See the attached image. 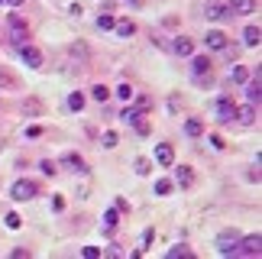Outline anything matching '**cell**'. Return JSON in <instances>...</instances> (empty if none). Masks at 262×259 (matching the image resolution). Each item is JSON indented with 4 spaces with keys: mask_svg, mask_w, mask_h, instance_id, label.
<instances>
[{
    "mask_svg": "<svg viewBox=\"0 0 262 259\" xmlns=\"http://www.w3.org/2000/svg\"><path fill=\"white\" fill-rule=\"evenodd\" d=\"M259 0H230V13H239V16H249L256 13Z\"/></svg>",
    "mask_w": 262,
    "mask_h": 259,
    "instance_id": "10",
    "label": "cell"
},
{
    "mask_svg": "<svg viewBox=\"0 0 262 259\" xmlns=\"http://www.w3.org/2000/svg\"><path fill=\"white\" fill-rule=\"evenodd\" d=\"M243 39H246V46H256V49H259V42H262V29H259V26H246Z\"/></svg>",
    "mask_w": 262,
    "mask_h": 259,
    "instance_id": "18",
    "label": "cell"
},
{
    "mask_svg": "<svg viewBox=\"0 0 262 259\" xmlns=\"http://www.w3.org/2000/svg\"><path fill=\"white\" fill-rule=\"evenodd\" d=\"M7 227L10 230H19V214H7Z\"/></svg>",
    "mask_w": 262,
    "mask_h": 259,
    "instance_id": "32",
    "label": "cell"
},
{
    "mask_svg": "<svg viewBox=\"0 0 262 259\" xmlns=\"http://www.w3.org/2000/svg\"><path fill=\"white\" fill-rule=\"evenodd\" d=\"M185 133H188V136H201V133H204V126H201V120H198V117H191V120H185Z\"/></svg>",
    "mask_w": 262,
    "mask_h": 259,
    "instance_id": "22",
    "label": "cell"
},
{
    "mask_svg": "<svg viewBox=\"0 0 262 259\" xmlns=\"http://www.w3.org/2000/svg\"><path fill=\"white\" fill-rule=\"evenodd\" d=\"M230 81H236V84H246V81H249V72H246L243 65H236V68H233V75H230Z\"/></svg>",
    "mask_w": 262,
    "mask_h": 259,
    "instance_id": "24",
    "label": "cell"
},
{
    "mask_svg": "<svg viewBox=\"0 0 262 259\" xmlns=\"http://www.w3.org/2000/svg\"><path fill=\"white\" fill-rule=\"evenodd\" d=\"M214 114H217V120L220 123H230L236 117V104H233V97H220L217 107H214Z\"/></svg>",
    "mask_w": 262,
    "mask_h": 259,
    "instance_id": "5",
    "label": "cell"
},
{
    "mask_svg": "<svg viewBox=\"0 0 262 259\" xmlns=\"http://www.w3.org/2000/svg\"><path fill=\"white\" fill-rule=\"evenodd\" d=\"M10 195H13V201H29V198H36V182H16L10 188Z\"/></svg>",
    "mask_w": 262,
    "mask_h": 259,
    "instance_id": "7",
    "label": "cell"
},
{
    "mask_svg": "<svg viewBox=\"0 0 262 259\" xmlns=\"http://www.w3.org/2000/svg\"><path fill=\"white\" fill-rule=\"evenodd\" d=\"M136 172H139V175L149 172V159H136Z\"/></svg>",
    "mask_w": 262,
    "mask_h": 259,
    "instance_id": "35",
    "label": "cell"
},
{
    "mask_svg": "<svg viewBox=\"0 0 262 259\" xmlns=\"http://www.w3.org/2000/svg\"><path fill=\"white\" fill-rule=\"evenodd\" d=\"M117 97H120V101H129V97H133V88H129V84H120L117 88Z\"/></svg>",
    "mask_w": 262,
    "mask_h": 259,
    "instance_id": "28",
    "label": "cell"
},
{
    "mask_svg": "<svg viewBox=\"0 0 262 259\" xmlns=\"http://www.w3.org/2000/svg\"><path fill=\"white\" fill-rule=\"evenodd\" d=\"M39 168H42L46 175H55V162H49V159H42V162H39Z\"/></svg>",
    "mask_w": 262,
    "mask_h": 259,
    "instance_id": "33",
    "label": "cell"
},
{
    "mask_svg": "<svg viewBox=\"0 0 262 259\" xmlns=\"http://www.w3.org/2000/svg\"><path fill=\"white\" fill-rule=\"evenodd\" d=\"M62 165L65 168H75V172H88V165H84V159L78 156V153H68L65 159H62Z\"/></svg>",
    "mask_w": 262,
    "mask_h": 259,
    "instance_id": "15",
    "label": "cell"
},
{
    "mask_svg": "<svg viewBox=\"0 0 262 259\" xmlns=\"http://www.w3.org/2000/svg\"><path fill=\"white\" fill-rule=\"evenodd\" d=\"M236 243H239V230H224L217 236V250L224 256H233L236 253Z\"/></svg>",
    "mask_w": 262,
    "mask_h": 259,
    "instance_id": "4",
    "label": "cell"
},
{
    "mask_svg": "<svg viewBox=\"0 0 262 259\" xmlns=\"http://www.w3.org/2000/svg\"><path fill=\"white\" fill-rule=\"evenodd\" d=\"M97 29H100V33H110V29H114V16H110V13H100L97 16Z\"/></svg>",
    "mask_w": 262,
    "mask_h": 259,
    "instance_id": "23",
    "label": "cell"
},
{
    "mask_svg": "<svg viewBox=\"0 0 262 259\" xmlns=\"http://www.w3.org/2000/svg\"><path fill=\"white\" fill-rule=\"evenodd\" d=\"M4 4H10V7H23V0H4Z\"/></svg>",
    "mask_w": 262,
    "mask_h": 259,
    "instance_id": "38",
    "label": "cell"
},
{
    "mask_svg": "<svg viewBox=\"0 0 262 259\" xmlns=\"http://www.w3.org/2000/svg\"><path fill=\"white\" fill-rule=\"evenodd\" d=\"M52 211H55V214H62V211H65V198H62V195H55V198H52Z\"/></svg>",
    "mask_w": 262,
    "mask_h": 259,
    "instance_id": "29",
    "label": "cell"
},
{
    "mask_svg": "<svg viewBox=\"0 0 262 259\" xmlns=\"http://www.w3.org/2000/svg\"><path fill=\"white\" fill-rule=\"evenodd\" d=\"M68 111H84V94L81 91H75V94H68Z\"/></svg>",
    "mask_w": 262,
    "mask_h": 259,
    "instance_id": "20",
    "label": "cell"
},
{
    "mask_svg": "<svg viewBox=\"0 0 262 259\" xmlns=\"http://www.w3.org/2000/svg\"><path fill=\"white\" fill-rule=\"evenodd\" d=\"M26 136H29V139H36V136H42V126H39V123H33V126H26Z\"/></svg>",
    "mask_w": 262,
    "mask_h": 259,
    "instance_id": "31",
    "label": "cell"
},
{
    "mask_svg": "<svg viewBox=\"0 0 262 259\" xmlns=\"http://www.w3.org/2000/svg\"><path fill=\"white\" fill-rule=\"evenodd\" d=\"M172 49H175V55H178V58H188V55H194V39H188V36H178Z\"/></svg>",
    "mask_w": 262,
    "mask_h": 259,
    "instance_id": "11",
    "label": "cell"
},
{
    "mask_svg": "<svg viewBox=\"0 0 262 259\" xmlns=\"http://www.w3.org/2000/svg\"><path fill=\"white\" fill-rule=\"evenodd\" d=\"M0 4H4V0H0Z\"/></svg>",
    "mask_w": 262,
    "mask_h": 259,
    "instance_id": "40",
    "label": "cell"
},
{
    "mask_svg": "<svg viewBox=\"0 0 262 259\" xmlns=\"http://www.w3.org/2000/svg\"><path fill=\"white\" fill-rule=\"evenodd\" d=\"M129 4H133V7H139V4H143V0H129Z\"/></svg>",
    "mask_w": 262,
    "mask_h": 259,
    "instance_id": "39",
    "label": "cell"
},
{
    "mask_svg": "<svg viewBox=\"0 0 262 259\" xmlns=\"http://www.w3.org/2000/svg\"><path fill=\"white\" fill-rule=\"evenodd\" d=\"M156 162H159V165H172V162H175V149L168 146V143H159V146H156Z\"/></svg>",
    "mask_w": 262,
    "mask_h": 259,
    "instance_id": "12",
    "label": "cell"
},
{
    "mask_svg": "<svg viewBox=\"0 0 262 259\" xmlns=\"http://www.w3.org/2000/svg\"><path fill=\"white\" fill-rule=\"evenodd\" d=\"M204 16L214 19V23H220V19H230V4H217V0H210V4L204 7Z\"/></svg>",
    "mask_w": 262,
    "mask_h": 259,
    "instance_id": "8",
    "label": "cell"
},
{
    "mask_svg": "<svg viewBox=\"0 0 262 259\" xmlns=\"http://www.w3.org/2000/svg\"><path fill=\"white\" fill-rule=\"evenodd\" d=\"M81 253H84L88 259H97V256H100V250H97V246H84V250H81Z\"/></svg>",
    "mask_w": 262,
    "mask_h": 259,
    "instance_id": "36",
    "label": "cell"
},
{
    "mask_svg": "<svg viewBox=\"0 0 262 259\" xmlns=\"http://www.w3.org/2000/svg\"><path fill=\"white\" fill-rule=\"evenodd\" d=\"M191 72H194V84H198V88H210V84H214V78H210V62H207L204 55L194 58Z\"/></svg>",
    "mask_w": 262,
    "mask_h": 259,
    "instance_id": "1",
    "label": "cell"
},
{
    "mask_svg": "<svg viewBox=\"0 0 262 259\" xmlns=\"http://www.w3.org/2000/svg\"><path fill=\"white\" fill-rule=\"evenodd\" d=\"M246 175H249V182H259V159H256V165H253V168H249V172H246Z\"/></svg>",
    "mask_w": 262,
    "mask_h": 259,
    "instance_id": "37",
    "label": "cell"
},
{
    "mask_svg": "<svg viewBox=\"0 0 262 259\" xmlns=\"http://www.w3.org/2000/svg\"><path fill=\"white\" fill-rule=\"evenodd\" d=\"M10 42H13V46H26V39H29V26L23 23V19H19V16H10Z\"/></svg>",
    "mask_w": 262,
    "mask_h": 259,
    "instance_id": "2",
    "label": "cell"
},
{
    "mask_svg": "<svg viewBox=\"0 0 262 259\" xmlns=\"http://www.w3.org/2000/svg\"><path fill=\"white\" fill-rule=\"evenodd\" d=\"M175 182H178L181 188H191V185H194V168H191V165H178Z\"/></svg>",
    "mask_w": 262,
    "mask_h": 259,
    "instance_id": "13",
    "label": "cell"
},
{
    "mask_svg": "<svg viewBox=\"0 0 262 259\" xmlns=\"http://www.w3.org/2000/svg\"><path fill=\"white\" fill-rule=\"evenodd\" d=\"M117 214H120L117 207H110V211L104 214V227H107V233H114V227H117Z\"/></svg>",
    "mask_w": 262,
    "mask_h": 259,
    "instance_id": "25",
    "label": "cell"
},
{
    "mask_svg": "<svg viewBox=\"0 0 262 259\" xmlns=\"http://www.w3.org/2000/svg\"><path fill=\"white\" fill-rule=\"evenodd\" d=\"M246 97H249V104H259L262 101V88H259V78H256V81H246Z\"/></svg>",
    "mask_w": 262,
    "mask_h": 259,
    "instance_id": "17",
    "label": "cell"
},
{
    "mask_svg": "<svg viewBox=\"0 0 262 259\" xmlns=\"http://www.w3.org/2000/svg\"><path fill=\"white\" fill-rule=\"evenodd\" d=\"M23 114L26 117H39V114H42V101H39V97H26V101H23Z\"/></svg>",
    "mask_w": 262,
    "mask_h": 259,
    "instance_id": "16",
    "label": "cell"
},
{
    "mask_svg": "<svg viewBox=\"0 0 262 259\" xmlns=\"http://www.w3.org/2000/svg\"><path fill=\"white\" fill-rule=\"evenodd\" d=\"M19 58H23V62L29 65V68H39V65H42V52H39V49L36 46H19Z\"/></svg>",
    "mask_w": 262,
    "mask_h": 259,
    "instance_id": "9",
    "label": "cell"
},
{
    "mask_svg": "<svg viewBox=\"0 0 262 259\" xmlns=\"http://www.w3.org/2000/svg\"><path fill=\"white\" fill-rule=\"evenodd\" d=\"M91 97H94V101H100V104H104L107 97H110V91H107L104 84H94V88H91Z\"/></svg>",
    "mask_w": 262,
    "mask_h": 259,
    "instance_id": "26",
    "label": "cell"
},
{
    "mask_svg": "<svg viewBox=\"0 0 262 259\" xmlns=\"http://www.w3.org/2000/svg\"><path fill=\"white\" fill-rule=\"evenodd\" d=\"M236 253H243V256H259V253H262V236H259V233L239 236V243H236Z\"/></svg>",
    "mask_w": 262,
    "mask_h": 259,
    "instance_id": "3",
    "label": "cell"
},
{
    "mask_svg": "<svg viewBox=\"0 0 262 259\" xmlns=\"http://www.w3.org/2000/svg\"><path fill=\"white\" fill-rule=\"evenodd\" d=\"M114 29H117V36H133L136 33V23H133V19H120V23H114Z\"/></svg>",
    "mask_w": 262,
    "mask_h": 259,
    "instance_id": "19",
    "label": "cell"
},
{
    "mask_svg": "<svg viewBox=\"0 0 262 259\" xmlns=\"http://www.w3.org/2000/svg\"><path fill=\"white\" fill-rule=\"evenodd\" d=\"M204 46H207V49H214V52H224V49L230 46V39H227L224 29H210V33L204 36Z\"/></svg>",
    "mask_w": 262,
    "mask_h": 259,
    "instance_id": "6",
    "label": "cell"
},
{
    "mask_svg": "<svg viewBox=\"0 0 262 259\" xmlns=\"http://www.w3.org/2000/svg\"><path fill=\"white\" fill-rule=\"evenodd\" d=\"M178 256H191V250L188 246H172V250H168V259H178Z\"/></svg>",
    "mask_w": 262,
    "mask_h": 259,
    "instance_id": "27",
    "label": "cell"
},
{
    "mask_svg": "<svg viewBox=\"0 0 262 259\" xmlns=\"http://www.w3.org/2000/svg\"><path fill=\"white\" fill-rule=\"evenodd\" d=\"M172 191H175L172 178H156V195H172Z\"/></svg>",
    "mask_w": 262,
    "mask_h": 259,
    "instance_id": "21",
    "label": "cell"
},
{
    "mask_svg": "<svg viewBox=\"0 0 262 259\" xmlns=\"http://www.w3.org/2000/svg\"><path fill=\"white\" fill-rule=\"evenodd\" d=\"M152 240H156V230L149 227V230H143V250H146V246H152Z\"/></svg>",
    "mask_w": 262,
    "mask_h": 259,
    "instance_id": "30",
    "label": "cell"
},
{
    "mask_svg": "<svg viewBox=\"0 0 262 259\" xmlns=\"http://www.w3.org/2000/svg\"><path fill=\"white\" fill-rule=\"evenodd\" d=\"M233 120H239L243 126H249V123L256 120V107H253V104H243V107H236V117H233Z\"/></svg>",
    "mask_w": 262,
    "mask_h": 259,
    "instance_id": "14",
    "label": "cell"
},
{
    "mask_svg": "<svg viewBox=\"0 0 262 259\" xmlns=\"http://www.w3.org/2000/svg\"><path fill=\"white\" fill-rule=\"evenodd\" d=\"M100 143H104L107 149H114V146H117V133H104V139H100Z\"/></svg>",
    "mask_w": 262,
    "mask_h": 259,
    "instance_id": "34",
    "label": "cell"
}]
</instances>
